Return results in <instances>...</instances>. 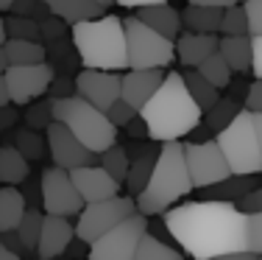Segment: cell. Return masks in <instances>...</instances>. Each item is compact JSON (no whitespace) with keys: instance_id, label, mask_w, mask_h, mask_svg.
Segmentation results:
<instances>
[{"instance_id":"f907efd6","label":"cell","mask_w":262,"mask_h":260,"mask_svg":"<svg viewBox=\"0 0 262 260\" xmlns=\"http://www.w3.org/2000/svg\"><path fill=\"white\" fill-rule=\"evenodd\" d=\"M6 104H11V98H9V87H6V76L0 73V107H6Z\"/></svg>"},{"instance_id":"db71d44e","label":"cell","mask_w":262,"mask_h":260,"mask_svg":"<svg viewBox=\"0 0 262 260\" xmlns=\"http://www.w3.org/2000/svg\"><path fill=\"white\" fill-rule=\"evenodd\" d=\"M6 67H9V62H6V53H3V45H0V73H6Z\"/></svg>"},{"instance_id":"e575fe53","label":"cell","mask_w":262,"mask_h":260,"mask_svg":"<svg viewBox=\"0 0 262 260\" xmlns=\"http://www.w3.org/2000/svg\"><path fill=\"white\" fill-rule=\"evenodd\" d=\"M14 146L20 148V154L28 159H42L45 157V148H48V140H42V134L36 129H20L14 137Z\"/></svg>"},{"instance_id":"ffe728a7","label":"cell","mask_w":262,"mask_h":260,"mask_svg":"<svg viewBox=\"0 0 262 260\" xmlns=\"http://www.w3.org/2000/svg\"><path fill=\"white\" fill-rule=\"evenodd\" d=\"M53 17L64 20L67 26H76L84 20H95V17L106 14V6L98 0H42Z\"/></svg>"},{"instance_id":"836d02e7","label":"cell","mask_w":262,"mask_h":260,"mask_svg":"<svg viewBox=\"0 0 262 260\" xmlns=\"http://www.w3.org/2000/svg\"><path fill=\"white\" fill-rule=\"evenodd\" d=\"M42 218H45V215H42L39 210L28 207L26 213H23L20 224H17V235H20L23 246H26L28 252L36 249V241H39V232H42Z\"/></svg>"},{"instance_id":"d6986e66","label":"cell","mask_w":262,"mask_h":260,"mask_svg":"<svg viewBox=\"0 0 262 260\" xmlns=\"http://www.w3.org/2000/svg\"><path fill=\"white\" fill-rule=\"evenodd\" d=\"M137 17H140L145 26H151L154 31H159L162 36H167V39H173V42L182 36V28H184L182 26V14H179L170 3L142 6V9L137 11Z\"/></svg>"},{"instance_id":"d6a6232c","label":"cell","mask_w":262,"mask_h":260,"mask_svg":"<svg viewBox=\"0 0 262 260\" xmlns=\"http://www.w3.org/2000/svg\"><path fill=\"white\" fill-rule=\"evenodd\" d=\"M101 165L106 171L112 173V176L117 179V182H126V176H128V165H131V159H128V151L123 146H109L106 151H101Z\"/></svg>"},{"instance_id":"816d5d0a","label":"cell","mask_w":262,"mask_h":260,"mask_svg":"<svg viewBox=\"0 0 262 260\" xmlns=\"http://www.w3.org/2000/svg\"><path fill=\"white\" fill-rule=\"evenodd\" d=\"M251 117H254V132H257L259 148H262V112H251Z\"/></svg>"},{"instance_id":"f1b7e54d","label":"cell","mask_w":262,"mask_h":260,"mask_svg":"<svg viewBox=\"0 0 262 260\" xmlns=\"http://www.w3.org/2000/svg\"><path fill=\"white\" fill-rule=\"evenodd\" d=\"M195 70L201 73V76L207 78L212 87H217V90H226V87L232 84V76H234V70L229 67V62L223 59V53H221V51L209 53V56L195 67Z\"/></svg>"},{"instance_id":"7dc6e473","label":"cell","mask_w":262,"mask_h":260,"mask_svg":"<svg viewBox=\"0 0 262 260\" xmlns=\"http://www.w3.org/2000/svg\"><path fill=\"white\" fill-rule=\"evenodd\" d=\"M14 121H17V112L9 107V104H6V107H0V132H3V129H9Z\"/></svg>"},{"instance_id":"9f6ffc18","label":"cell","mask_w":262,"mask_h":260,"mask_svg":"<svg viewBox=\"0 0 262 260\" xmlns=\"http://www.w3.org/2000/svg\"><path fill=\"white\" fill-rule=\"evenodd\" d=\"M11 3H14V0H0V11H6V9H11Z\"/></svg>"},{"instance_id":"4316f807","label":"cell","mask_w":262,"mask_h":260,"mask_svg":"<svg viewBox=\"0 0 262 260\" xmlns=\"http://www.w3.org/2000/svg\"><path fill=\"white\" fill-rule=\"evenodd\" d=\"M3 53L9 65H39L45 62V45L34 39H6L3 42Z\"/></svg>"},{"instance_id":"30bf717a","label":"cell","mask_w":262,"mask_h":260,"mask_svg":"<svg viewBox=\"0 0 262 260\" xmlns=\"http://www.w3.org/2000/svg\"><path fill=\"white\" fill-rule=\"evenodd\" d=\"M184 159H187V171H190V179H192V188L195 190L209 188V185L221 182V179H226L232 173L217 140L184 143Z\"/></svg>"},{"instance_id":"b9f144b4","label":"cell","mask_w":262,"mask_h":260,"mask_svg":"<svg viewBox=\"0 0 262 260\" xmlns=\"http://www.w3.org/2000/svg\"><path fill=\"white\" fill-rule=\"evenodd\" d=\"M237 207H240L243 213H262V185L248 190V193L237 202Z\"/></svg>"},{"instance_id":"680465c9","label":"cell","mask_w":262,"mask_h":260,"mask_svg":"<svg viewBox=\"0 0 262 260\" xmlns=\"http://www.w3.org/2000/svg\"><path fill=\"white\" fill-rule=\"evenodd\" d=\"M237 3H246V0H237Z\"/></svg>"},{"instance_id":"f546056e","label":"cell","mask_w":262,"mask_h":260,"mask_svg":"<svg viewBox=\"0 0 262 260\" xmlns=\"http://www.w3.org/2000/svg\"><path fill=\"white\" fill-rule=\"evenodd\" d=\"M184 76V84H187V90H190V95H192V101L201 107V112H207V109L212 107V104L221 98V90L217 87H212L207 78L201 76V73L195 70V67H190L187 73H182Z\"/></svg>"},{"instance_id":"f5cc1de1","label":"cell","mask_w":262,"mask_h":260,"mask_svg":"<svg viewBox=\"0 0 262 260\" xmlns=\"http://www.w3.org/2000/svg\"><path fill=\"white\" fill-rule=\"evenodd\" d=\"M0 260H23L17 252H11V249H6L3 244H0Z\"/></svg>"},{"instance_id":"8d00e7d4","label":"cell","mask_w":262,"mask_h":260,"mask_svg":"<svg viewBox=\"0 0 262 260\" xmlns=\"http://www.w3.org/2000/svg\"><path fill=\"white\" fill-rule=\"evenodd\" d=\"M246 249L262 255V213H246Z\"/></svg>"},{"instance_id":"83f0119b","label":"cell","mask_w":262,"mask_h":260,"mask_svg":"<svg viewBox=\"0 0 262 260\" xmlns=\"http://www.w3.org/2000/svg\"><path fill=\"white\" fill-rule=\"evenodd\" d=\"M134 260H184V252L170 246L167 241L157 238V235L145 232L140 238V246L134 252Z\"/></svg>"},{"instance_id":"11a10c76","label":"cell","mask_w":262,"mask_h":260,"mask_svg":"<svg viewBox=\"0 0 262 260\" xmlns=\"http://www.w3.org/2000/svg\"><path fill=\"white\" fill-rule=\"evenodd\" d=\"M6 39H9V36H6V23H3V17H0V45H3Z\"/></svg>"},{"instance_id":"9a60e30c","label":"cell","mask_w":262,"mask_h":260,"mask_svg":"<svg viewBox=\"0 0 262 260\" xmlns=\"http://www.w3.org/2000/svg\"><path fill=\"white\" fill-rule=\"evenodd\" d=\"M70 179L76 185V190L81 193L84 204L90 202H101V199H112V196L120 193V182L103 168L101 163L95 165H78L70 171Z\"/></svg>"},{"instance_id":"4fadbf2b","label":"cell","mask_w":262,"mask_h":260,"mask_svg":"<svg viewBox=\"0 0 262 260\" xmlns=\"http://www.w3.org/2000/svg\"><path fill=\"white\" fill-rule=\"evenodd\" d=\"M45 140H48V151H51L53 165H59V168H64V171H73V168H78V165H95V159L101 157V154L90 151V148L59 121H51V126L45 129Z\"/></svg>"},{"instance_id":"60d3db41","label":"cell","mask_w":262,"mask_h":260,"mask_svg":"<svg viewBox=\"0 0 262 260\" xmlns=\"http://www.w3.org/2000/svg\"><path fill=\"white\" fill-rule=\"evenodd\" d=\"M246 14H248V34L262 36V0H246Z\"/></svg>"},{"instance_id":"d590c367","label":"cell","mask_w":262,"mask_h":260,"mask_svg":"<svg viewBox=\"0 0 262 260\" xmlns=\"http://www.w3.org/2000/svg\"><path fill=\"white\" fill-rule=\"evenodd\" d=\"M221 34L223 36L248 34V14H246V6H243V3H234V6H229V9H223Z\"/></svg>"},{"instance_id":"277c9868","label":"cell","mask_w":262,"mask_h":260,"mask_svg":"<svg viewBox=\"0 0 262 260\" xmlns=\"http://www.w3.org/2000/svg\"><path fill=\"white\" fill-rule=\"evenodd\" d=\"M73 45L84 67L95 70H128V48L123 20L115 14H101L73 26Z\"/></svg>"},{"instance_id":"6f0895ef","label":"cell","mask_w":262,"mask_h":260,"mask_svg":"<svg viewBox=\"0 0 262 260\" xmlns=\"http://www.w3.org/2000/svg\"><path fill=\"white\" fill-rule=\"evenodd\" d=\"M98 3H103V6H106V9H109V6H112V3H115V0H98Z\"/></svg>"},{"instance_id":"52a82bcc","label":"cell","mask_w":262,"mask_h":260,"mask_svg":"<svg viewBox=\"0 0 262 260\" xmlns=\"http://www.w3.org/2000/svg\"><path fill=\"white\" fill-rule=\"evenodd\" d=\"M126 48H128V67L131 70H148V67H167L176 59V42L162 36L159 31L140 20V17H126Z\"/></svg>"},{"instance_id":"5bb4252c","label":"cell","mask_w":262,"mask_h":260,"mask_svg":"<svg viewBox=\"0 0 262 260\" xmlns=\"http://www.w3.org/2000/svg\"><path fill=\"white\" fill-rule=\"evenodd\" d=\"M120 84H123L120 70H95V67H84L76 76V95L86 98L92 107H98L106 112V109L120 98Z\"/></svg>"},{"instance_id":"1f68e13d","label":"cell","mask_w":262,"mask_h":260,"mask_svg":"<svg viewBox=\"0 0 262 260\" xmlns=\"http://www.w3.org/2000/svg\"><path fill=\"white\" fill-rule=\"evenodd\" d=\"M6 36L9 39H42V26L39 20H31V17H20V14H11L6 17Z\"/></svg>"},{"instance_id":"8992f818","label":"cell","mask_w":262,"mask_h":260,"mask_svg":"<svg viewBox=\"0 0 262 260\" xmlns=\"http://www.w3.org/2000/svg\"><path fill=\"white\" fill-rule=\"evenodd\" d=\"M232 173H262V148L254 132V117L246 107L234 115L226 129L215 134Z\"/></svg>"},{"instance_id":"91938a15","label":"cell","mask_w":262,"mask_h":260,"mask_svg":"<svg viewBox=\"0 0 262 260\" xmlns=\"http://www.w3.org/2000/svg\"><path fill=\"white\" fill-rule=\"evenodd\" d=\"M257 260H262V255H257Z\"/></svg>"},{"instance_id":"f35d334b","label":"cell","mask_w":262,"mask_h":260,"mask_svg":"<svg viewBox=\"0 0 262 260\" xmlns=\"http://www.w3.org/2000/svg\"><path fill=\"white\" fill-rule=\"evenodd\" d=\"M137 115H140V112H137V109L131 107V104L126 101V98H117V101L112 104L109 109H106V117H109V121L115 123L117 129H120V126H128V123L134 121Z\"/></svg>"},{"instance_id":"bcb514c9","label":"cell","mask_w":262,"mask_h":260,"mask_svg":"<svg viewBox=\"0 0 262 260\" xmlns=\"http://www.w3.org/2000/svg\"><path fill=\"white\" fill-rule=\"evenodd\" d=\"M128 134H131V137H148V129H145V121H142L140 115H137L134 121L128 123Z\"/></svg>"},{"instance_id":"7402d4cb","label":"cell","mask_w":262,"mask_h":260,"mask_svg":"<svg viewBox=\"0 0 262 260\" xmlns=\"http://www.w3.org/2000/svg\"><path fill=\"white\" fill-rule=\"evenodd\" d=\"M217 51L223 53V59L229 62L234 73H246L254 65V42L251 34H234V36H223Z\"/></svg>"},{"instance_id":"74e56055","label":"cell","mask_w":262,"mask_h":260,"mask_svg":"<svg viewBox=\"0 0 262 260\" xmlns=\"http://www.w3.org/2000/svg\"><path fill=\"white\" fill-rule=\"evenodd\" d=\"M53 121V101H42L36 104V107L28 109L26 115V126L28 129H36V132H42V129H48Z\"/></svg>"},{"instance_id":"484cf974","label":"cell","mask_w":262,"mask_h":260,"mask_svg":"<svg viewBox=\"0 0 262 260\" xmlns=\"http://www.w3.org/2000/svg\"><path fill=\"white\" fill-rule=\"evenodd\" d=\"M157 154H159V148H145V151H140L134 159H131L128 176H126V182H123L126 190H128V196H137L148 185L151 171H154V165H157Z\"/></svg>"},{"instance_id":"7bdbcfd3","label":"cell","mask_w":262,"mask_h":260,"mask_svg":"<svg viewBox=\"0 0 262 260\" xmlns=\"http://www.w3.org/2000/svg\"><path fill=\"white\" fill-rule=\"evenodd\" d=\"M243 107H246L248 112H262V78H257V82H254L251 87H248Z\"/></svg>"},{"instance_id":"44dd1931","label":"cell","mask_w":262,"mask_h":260,"mask_svg":"<svg viewBox=\"0 0 262 260\" xmlns=\"http://www.w3.org/2000/svg\"><path fill=\"white\" fill-rule=\"evenodd\" d=\"M257 173H229L226 179L201 188V199H221V202H240L251 188H257Z\"/></svg>"},{"instance_id":"2e32d148","label":"cell","mask_w":262,"mask_h":260,"mask_svg":"<svg viewBox=\"0 0 262 260\" xmlns=\"http://www.w3.org/2000/svg\"><path fill=\"white\" fill-rule=\"evenodd\" d=\"M76 238V227L64 218V215H51L45 213L42 218V232L39 241H36V257L39 260H56L67 252V246Z\"/></svg>"},{"instance_id":"cb8c5ba5","label":"cell","mask_w":262,"mask_h":260,"mask_svg":"<svg viewBox=\"0 0 262 260\" xmlns=\"http://www.w3.org/2000/svg\"><path fill=\"white\" fill-rule=\"evenodd\" d=\"M26 210H28V204H26V193L23 190H17L14 185L0 188V232L17 230Z\"/></svg>"},{"instance_id":"4dcf8cb0","label":"cell","mask_w":262,"mask_h":260,"mask_svg":"<svg viewBox=\"0 0 262 260\" xmlns=\"http://www.w3.org/2000/svg\"><path fill=\"white\" fill-rule=\"evenodd\" d=\"M240 104L237 101H232V98H217L215 104H212V107L207 109V112H204V123H207V129L209 132H221V129H226L229 123L234 121V115L240 112Z\"/></svg>"},{"instance_id":"6da1fadb","label":"cell","mask_w":262,"mask_h":260,"mask_svg":"<svg viewBox=\"0 0 262 260\" xmlns=\"http://www.w3.org/2000/svg\"><path fill=\"white\" fill-rule=\"evenodd\" d=\"M173 244L192 260H209L223 252L246 249V213L234 202L201 199L173 204L162 213Z\"/></svg>"},{"instance_id":"9c48e42d","label":"cell","mask_w":262,"mask_h":260,"mask_svg":"<svg viewBox=\"0 0 262 260\" xmlns=\"http://www.w3.org/2000/svg\"><path fill=\"white\" fill-rule=\"evenodd\" d=\"M148 232V215L137 210L126 221L103 232L98 241L90 244V260H134L140 238Z\"/></svg>"},{"instance_id":"7c38bea8","label":"cell","mask_w":262,"mask_h":260,"mask_svg":"<svg viewBox=\"0 0 262 260\" xmlns=\"http://www.w3.org/2000/svg\"><path fill=\"white\" fill-rule=\"evenodd\" d=\"M3 76H6L11 104L23 107V104H31L34 98H42L51 90L56 70L48 62H39V65H9Z\"/></svg>"},{"instance_id":"c3c4849f","label":"cell","mask_w":262,"mask_h":260,"mask_svg":"<svg viewBox=\"0 0 262 260\" xmlns=\"http://www.w3.org/2000/svg\"><path fill=\"white\" fill-rule=\"evenodd\" d=\"M123 9H142V6H154V3H167V0H115Z\"/></svg>"},{"instance_id":"d4e9b609","label":"cell","mask_w":262,"mask_h":260,"mask_svg":"<svg viewBox=\"0 0 262 260\" xmlns=\"http://www.w3.org/2000/svg\"><path fill=\"white\" fill-rule=\"evenodd\" d=\"M31 176L28 159L20 154L17 146H0V182L3 185H20Z\"/></svg>"},{"instance_id":"ac0fdd59","label":"cell","mask_w":262,"mask_h":260,"mask_svg":"<svg viewBox=\"0 0 262 260\" xmlns=\"http://www.w3.org/2000/svg\"><path fill=\"white\" fill-rule=\"evenodd\" d=\"M217 45H221L217 34H195V31H190V34H182L176 39V56L184 67H198L209 53L217 51Z\"/></svg>"},{"instance_id":"8fae6325","label":"cell","mask_w":262,"mask_h":260,"mask_svg":"<svg viewBox=\"0 0 262 260\" xmlns=\"http://www.w3.org/2000/svg\"><path fill=\"white\" fill-rule=\"evenodd\" d=\"M39 188H42V207H45V213L70 218V215H78L84 210V199H81V193L73 185L70 171L59 168V165H51V168L42 171Z\"/></svg>"},{"instance_id":"ee69618b","label":"cell","mask_w":262,"mask_h":260,"mask_svg":"<svg viewBox=\"0 0 262 260\" xmlns=\"http://www.w3.org/2000/svg\"><path fill=\"white\" fill-rule=\"evenodd\" d=\"M251 42H254V65H251V70H254L257 78H262V36H251Z\"/></svg>"},{"instance_id":"7a4b0ae2","label":"cell","mask_w":262,"mask_h":260,"mask_svg":"<svg viewBox=\"0 0 262 260\" xmlns=\"http://www.w3.org/2000/svg\"><path fill=\"white\" fill-rule=\"evenodd\" d=\"M140 117L145 121L148 137L154 143H167V140L187 137L204 121V112L192 101L190 90L184 84V76L179 70H173V73H165L157 92L140 109Z\"/></svg>"},{"instance_id":"603a6c76","label":"cell","mask_w":262,"mask_h":260,"mask_svg":"<svg viewBox=\"0 0 262 260\" xmlns=\"http://www.w3.org/2000/svg\"><path fill=\"white\" fill-rule=\"evenodd\" d=\"M221 20H223V9L215 6H187L182 11V26L187 31L195 34H217L221 31Z\"/></svg>"},{"instance_id":"5b68a950","label":"cell","mask_w":262,"mask_h":260,"mask_svg":"<svg viewBox=\"0 0 262 260\" xmlns=\"http://www.w3.org/2000/svg\"><path fill=\"white\" fill-rule=\"evenodd\" d=\"M51 101H53V121L64 123L90 151L101 154L117 143V126L106 117L103 109L92 107L86 98L67 95V98H51Z\"/></svg>"},{"instance_id":"ba28073f","label":"cell","mask_w":262,"mask_h":260,"mask_svg":"<svg viewBox=\"0 0 262 260\" xmlns=\"http://www.w3.org/2000/svg\"><path fill=\"white\" fill-rule=\"evenodd\" d=\"M137 213V202L134 196H112V199L101 202H90L84 204V210L78 213L76 221V238H81L84 244L98 241L103 232H109L112 227H117L120 221H126L128 215Z\"/></svg>"},{"instance_id":"f6af8a7d","label":"cell","mask_w":262,"mask_h":260,"mask_svg":"<svg viewBox=\"0 0 262 260\" xmlns=\"http://www.w3.org/2000/svg\"><path fill=\"white\" fill-rule=\"evenodd\" d=\"M209 260H257V255L248 249H237V252H223V255H215Z\"/></svg>"},{"instance_id":"ab89813d","label":"cell","mask_w":262,"mask_h":260,"mask_svg":"<svg viewBox=\"0 0 262 260\" xmlns=\"http://www.w3.org/2000/svg\"><path fill=\"white\" fill-rule=\"evenodd\" d=\"M11 11L20 17H31V20H45V17H51V11H48V6L42 0H14Z\"/></svg>"},{"instance_id":"e0dca14e","label":"cell","mask_w":262,"mask_h":260,"mask_svg":"<svg viewBox=\"0 0 262 260\" xmlns=\"http://www.w3.org/2000/svg\"><path fill=\"white\" fill-rule=\"evenodd\" d=\"M165 78V67H148V70H128L123 73V84H120V98H126L131 107L140 112L145 107V101L157 92V87Z\"/></svg>"},{"instance_id":"681fc988","label":"cell","mask_w":262,"mask_h":260,"mask_svg":"<svg viewBox=\"0 0 262 260\" xmlns=\"http://www.w3.org/2000/svg\"><path fill=\"white\" fill-rule=\"evenodd\" d=\"M192 6H215V9H229V6H234L237 0H190Z\"/></svg>"},{"instance_id":"3957f363","label":"cell","mask_w":262,"mask_h":260,"mask_svg":"<svg viewBox=\"0 0 262 260\" xmlns=\"http://www.w3.org/2000/svg\"><path fill=\"white\" fill-rule=\"evenodd\" d=\"M190 190L195 188H192L190 171H187L184 143L182 140H167V143H162L157 154V165L151 171V179L134 196V202H137V210L151 218V215H162L173 204H179Z\"/></svg>"}]
</instances>
